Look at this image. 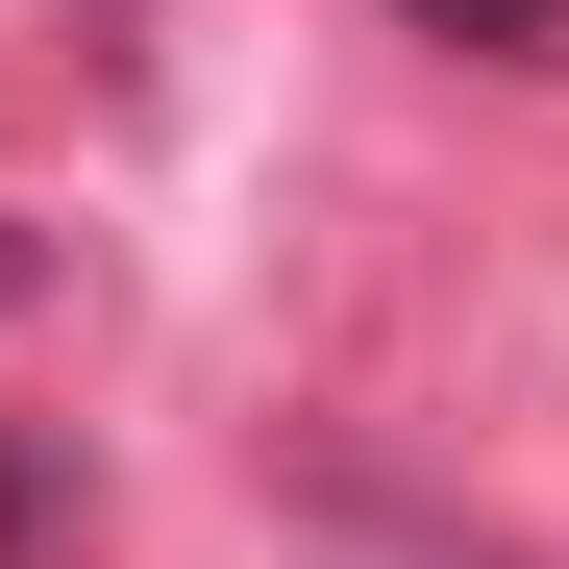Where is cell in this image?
<instances>
[{
	"mask_svg": "<svg viewBox=\"0 0 569 569\" xmlns=\"http://www.w3.org/2000/svg\"><path fill=\"white\" fill-rule=\"evenodd\" d=\"M421 50H496V74H569V0H397Z\"/></svg>",
	"mask_w": 569,
	"mask_h": 569,
	"instance_id": "cell-2",
	"label": "cell"
},
{
	"mask_svg": "<svg viewBox=\"0 0 569 569\" xmlns=\"http://www.w3.org/2000/svg\"><path fill=\"white\" fill-rule=\"evenodd\" d=\"M74 520H100V470H74V421H0V569H74Z\"/></svg>",
	"mask_w": 569,
	"mask_h": 569,
	"instance_id": "cell-1",
	"label": "cell"
}]
</instances>
